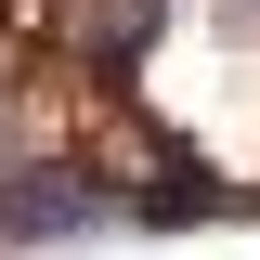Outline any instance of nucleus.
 <instances>
[{
  "label": "nucleus",
  "mask_w": 260,
  "mask_h": 260,
  "mask_svg": "<svg viewBox=\"0 0 260 260\" xmlns=\"http://www.w3.org/2000/svg\"><path fill=\"white\" fill-rule=\"evenodd\" d=\"M169 26V0H78V65L91 78H117V65H143V39Z\"/></svg>",
  "instance_id": "f03ea898"
},
{
  "label": "nucleus",
  "mask_w": 260,
  "mask_h": 260,
  "mask_svg": "<svg viewBox=\"0 0 260 260\" xmlns=\"http://www.w3.org/2000/svg\"><path fill=\"white\" fill-rule=\"evenodd\" d=\"M117 195L130 182H104L91 156H13L0 169V234H13V247H78V234L117 221Z\"/></svg>",
  "instance_id": "f257e3e1"
}]
</instances>
